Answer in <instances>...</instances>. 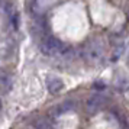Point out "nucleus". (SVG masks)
I'll list each match as a JSON object with an SVG mask.
<instances>
[{"label": "nucleus", "instance_id": "9d476101", "mask_svg": "<svg viewBox=\"0 0 129 129\" xmlns=\"http://www.w3.org/2000/svg\"><path fill=\"white\" fill-rule=\"evenodd\" d=\"M128 64H129V54H128Z\"/></svg>", "mask_w": 129, "mask_h": 129}, {"label": "nucleus", "instance_id": "f257e3e1", "mask_svg": "<svg viewBox=\"0 0 129 129\" xmlns=\"http://www.w3.org/2000/svg\"><path fill=\"white\" fill-rule=\"evenodd\" d=\"M105 54V44L100 38H94L88 42L87 45L84 47V58L87 59L88 62L96 64L99 62L102 57Z\"/></svg>", "mask_w": 129, "mask_h": 129}, {"label": "nucleus", "instance_id": "0eeeda50", "mask_svg": "<svg viewBox=\"0 0 129 129\" xmlns=\"http://www.w3.org/2000/svg\"><path fill=\"white\" fill-rule=\"evenodd\" d=\"M54 123L49 120V117H38L36 120L32 122V126L35 128H39V129H45V128H52Z\"/></svg>", "mask_w": 129, "mask_h": 129}, {"label": "nucleus", "instance_id": "7ed1b4c3", "mask_svg": "<svg viewBox=\"0 0 129 129\" xmlns=\"http://www.w3.org/2000/svg\"><path fill=\"white\" fill-rule=\"evenodd\" d=\"M105 97L102 94H91L87 100H86V112L88 115H94L96 112H99L103 105H105Z\"/></svg>", "mask_w": 129, "mask_h": 129}, {"label": "nucleus", "instance_id": "20e7f679", "mask_svg": "<svg viewBox=\"0 0 129 129\" xmlns=\"http://www.w3.org/2000/svg\"><path fill=\"white\" fill-rule=\"evenodd\" d=\"M13 87L12 76L6 70L0 68V94H7Z\"/></svg>", "mask_w": 129, "mask_h": 129}, {"label": "nucleus", "instance_id": "f03ea898", "mask_svg": "<svg viewBox=\"0 0 129 129\" xmlns=\"http://www.w3.org/2000/svg\"><path fill=\"white\" fill-rule=\"evenodd\" d=\"M41 49H42V52L47 54V55H55V54H59V52L64 51L61 41L55 39L52 36H47V38L42 41Z\"/></svg>", "mask_w": 129, "mask_h": 129}, {"label": "nucleus", "instance_id": "1a4fd4ad", "mask_svg": "<svg viewBox=\"0 0 129 129\" xmlns=\"http://www.w3.org/2000/svg\"><path fill=\"white\" fill-rule=\"evenodd\" d=\"M0 112H2V99H0Z\"/></svg>", "mask_w": 129, "mask_h": 129}, {"label": "nucleus", "instance_id": "6e6552de", "mask_svg": "<svg viewBox=\"0 0 129 129\" xmlns=\"http://www.w3.org/2000/svg\"><path fill=\"white\" fill-rule=\"evenodd\" d=\"M122 52H123V45H119L116 49V52H113V55H112V61H117V58L120 57Z\"/></svg>", "mask_w": 129, "mask_h": 129}, {"label": "nucleus", "instance_id": "423d86ee", "mask_svg": "<svg viewBox=\"0 0 129 129\" xmlns=\"http://www.w3.org/2000/svg\"><path fill=\"white\" fill-rule=\"evenodd\" d=\"M71 109H74V102L68 100V102H64V103L58 105L52 110V113H54V115H61V113H65V112L71 110Z\"/></svg>", "mask_w": 129, "mask_h": 129}, {"label": "nucleus", "instance_id": "39448f33", "mask_svg": "<svg viewBox=\"0 0 129 129\" xmlns=\"http://www.w3.org/2000/svg\"><path fill=\"white\" fill-rule=\"evenodd\" d=\"M47 86H48L49 93L57 94L58 91H61V90H62V87H64V83H62V80H61V78H57V77H49V78H48Z\"/></svg>", "mask_w": 129, "mask_h": 129}]
</instances>
